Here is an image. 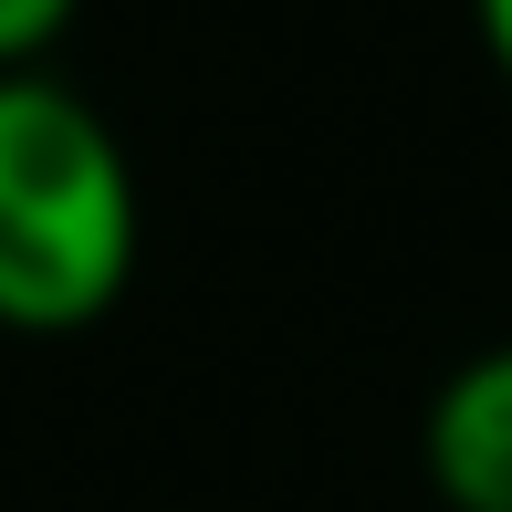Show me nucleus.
Here are the masks:
<instances>
[{
  "label": "nucleus",
  "mask_w": 512,
  "mask_h": 512,
  "mask_svg": "<svg viewBox=\"0 0 512 512\" xmlns=\"http://www.w3.org/2000/svg\"><path fill=\"white\" fill-rule=\"evenodd\" d=\"M136 272V168L74 84H0V324L84 335Z\"/></svg>",
  "instance_id": "obj_1"
},
{
  "label": "nucleus",
  "mask_w": 512,
  "mask_h": 512,
  "mask_svg": "<svg viewBox=\"0 0 512 512\" xmlns=\"http://www.w3.org/2000/svg\"><path fill=\"white\" fill-rule=\"evenodd\" d=\"M418 471L450 512H512V345H481L439 377L418 418Z\"/></svg>",
  "instance_id": "obj_2"
},
{
  "label": "nucleus",
  "mask_w": 512,
  "mask_h": 512,
  "mask_svg": "<svg viewBox=\"0 0 512 512\" xmlns=\"http://www.w3.org/2000/svg\"><path fill=\"white\" fill-rule=\"evenodd\" d=\"M74 11H84V0H0V84L42 74V53L74 32Z\"/></svg>",
  "instance_id": "obj_3"
},
{
  "label": "nucleus",
  "mask_w": 512,
  "mask_h": 512,
  "mask_svg": "<svg viewBox=\"0 0 512 512\" xmlns=\"http://www.w3.org/2000/svg\"><path fill=\"white\" fill-rule=\"evenodd\" d=\"M471 21H481V53H492L502 84H512V0H471Z\"/></svg>",
  "instance_id": "obj_4"
}]
</instances>
